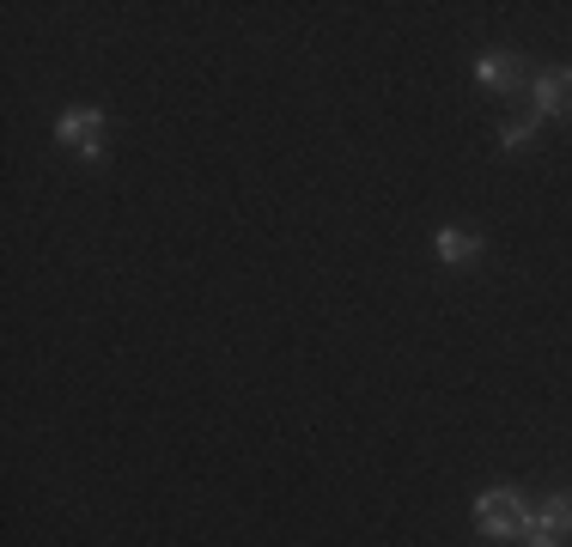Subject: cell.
Segmentation results:
<instances>
[{"instance_id":"obj_1","label":"cell","mask_w":572,"mask_h":547,"mask_svg":"<svg viewBox=\"0 0 572 547\" xmlns=\"http://www.w3.org/2000/svg\"><path fill=\"white\" fill-rule=\"evenodd\" d=\"M475 523L487 535H524L530 530V511H524V499H518L511 486H494V493H481V499H475Z\"/></svg>"},{"instance_id":"obj_2","label":"cell","mask_w":572,"mask_h":547,"mask_svg":"<svg viewBox=\"0 0 572 547\" xmlns=\"http://www.w3.org/2000/svg\"><path fill=\"white\" fill-rule=\"evenodd\" d=\"M98 122H104V110H62L55 135H62V147L86 152V158H104V152H98Z\"/></svg>"},{"instance_id":"obj_3","label":"cell","mask_w":572,"mask_h":547,"mask_svg":"<svg viewBox=\"0 0 572 547\" xmlns=\"http://www.w3.org/2000/svg\"><path fill=\"white\" fill-rule=\"evenodd\" d=\"M536 116H572V67H542L536 74Z\"/></svg>"},{"instance_id":"obj_4","label":"cell","mask_w":572,"mask_h":547,"mask_svg":"<svg viewBox=\"0 0 572 547\" xmlns=\"http://www.w3.org/2000/svg\"><path fill=\"white\" fill-rule=\"evenodd\" d=\"M433 250H438V262H450V268H463V262H475L481 256V238L475 231H457V226H445L433 238Z\"/></svg>"},{"instance_id":"obj_5","label":"cell","mask_w":572,"mask_h":547,"mask_svg":"<svg viewBox=\"0 0 572 547\" xmlns=\"http://www.w3.org/2000/svg\"><path fill=\"white\" fill-rule=\"evenodd\" d=\"M530 523L567 542V535H572V493H548V505H542V511H530Z\"/></svg>"},{"instance_id":"obj_6","label":"cell","mask_w":572,"mask_h":547,"mask_svg":"<svg viewBox=\"0 0 572 547\" xmlns=\"http://www.w3.org/2000/svg\"><path fill=\"white\" fill-rule=\"evenodd\" d=\"M475 79L487 91H506V86H518V61H511V55H481L475 61Z\"/></svg>"},{"instance_id":"obj_7","label":"cell","mask_w":572,"mask_h":547,"mask_svg":"<svg viewBox=\"0 0 572 547\" xmlns=\"http://www.w3.org/2000/svg\"><path fill=\"white\" fill-rule=\"evenodd\" d=\"M499 140H506L511 152H518V147H530V140H536V110H530L524 122H506V135H499Z\"/></svg>"},{"instance_id":"obj_8","label":"cell","mask_w":572,"mask_h":547,"mask_svg":"<svg viewBox=\"0 0 572 547\" xmlns=\"http://www.w3.org/2000/svg\"><path fill=\"white\" fill-rule=\"evenodd\" d=\"M524 547H567V542H560V535H548V530H536V523H530V530H524Z\"/></svg>"}]
</instances>
